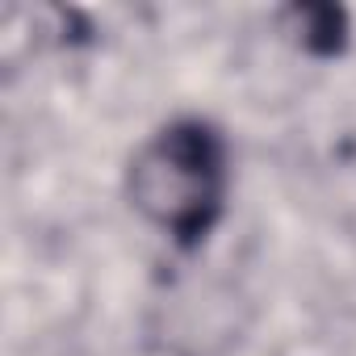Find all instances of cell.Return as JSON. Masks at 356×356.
I'll list each match as a JSON object with an SVG mask.
<instances>
[{"label":"cell","instance_id":"obj_1","mask_svg":"<svg viewBox=\"0 0 356 356\" xmlns=\"http://www.w3.org/2000/svg\"><path fill=\"white\" fill-rule=\"evenodd\" d=\"M227 189L222 138L202 122L159 130L130 163V202L176 243H197L214 227Z\"/></svg>","mask_w":356,"mask_h":356}]
</instances>
